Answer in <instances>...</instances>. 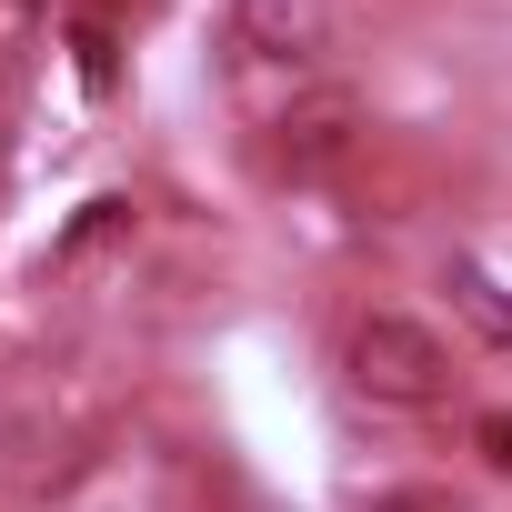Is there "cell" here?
I'll return each mask as SVG.
<instances>
[{
  "mask_svg": "<svg viewBox=\"0 0 512 512\" xmlns=\"http://www.w3.org/2000/svg\"><path fill=\"white\" fill-rule=\"evenodd\" d=\"M342 372H352V392L382 402V412H432V402H452V352H442V332L412 322V312H362L352 342H342Z\"/></svg>",
  "mask_w": 512,
  "mask_h": 512,
  "instance_id": "1",
  "label": "cell"
},
{
  "mask_svg": "<svg viewBox=\"0 0 512 512\" xmlns=\"http://www.w3.org/2000/svg\"><path fill=\"white\" fill-rule=\"evenodd\" d=\"M322 41H332V0H231V51H241V61L312 71Z\"/></svg>",
  "mask_w": 512,
  "mask_h": 512,
  "instance_id": "2",
  "label": "cell"
},
{
  "mask_svg": "<svg viewBox=\"0 0 512 512\" xmlns=\"http://www.w3.org/2000/svg\"><path fill=\"white\" fill-rule=\"evenodd\" d=\"M272 131H282V161H292V171H332V161L352 151V131H362V101H352V91H302Z\"/></svg>",
  "mask_w": 512,
  "mask_h": 512,
  "instance_id": "3",
  "label": "cell"
},
{
  "mask_svg": "<svg viewBox=\"0 0 512 512\" xmlns=\"http://www.w3.org/2000/svg\"><path fill=\"white\" fill-rule=\"evenodd\" d=\"M442 292H452V312L482 332V342H512V282L492 272V262H472V251H452L442 262Z\"/></svg>",
  "mask_w": 512,
  "mask_h": 512,
  "instance_id": "4",
  "label": "cell"
},
{
  "mask_svg": "<svg viewBox=\"0 0 512 512\" xmlns=\"http://www.w3.org/2000/svg\"><path fill=\"white\" fill-rule=\"evenodd\" d=\"M382 512H422V502H382Z\"/></svg>",
  "mask_w": 512,
  "mask_h": 512,
  "instance_id": "5",
  "label": "cell"
}]
</instances>
